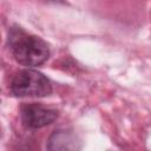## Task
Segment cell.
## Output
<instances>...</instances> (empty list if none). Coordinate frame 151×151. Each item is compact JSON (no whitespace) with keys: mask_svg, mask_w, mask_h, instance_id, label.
Here are the masks:
<instances>
[{"mask_svg":"<svg viewBox=\"0 0 151 151\" xmlns=\"http://www.w3.org/2000/svg\"><path fill=\"white\" fill-rule=\"evenodd\" d=\"M7 44L14 59L24 66H39L50 58V47L40 37L13 26L8 31Z\"/></svg>","mask_w":151,"mask_h":151,"instance_id":"6da1fadb","label":"cell"},{"mask_svg":"<svg viewBox=\"0 0 151 151\" xmlns=\"http://www.w3.org/2000/svg\"><path fill=\"white\" fill-rule=\"evenodd\" d=\"M11 91L17 97H46L51 94L52 85L41 72L26 68L13 77Z\"/></svg>","mask_w":151,"mask_h":151,"instance_id":"7a4b0ae2","label":"cell"},{"mask_svg":"<svg viewBox=\"0 0 151 151\" xmlns=\"http://www.w3.org/2000/svg\"><path fill=\"white\" fill-rule=\"evenodd\" d=\"M20 117L24 126L27 129H41L52 124L58 118V111L40 104L31 103L21 106Z\"/></svg>","mask_w":151,"mask_h":151,"instance_id":"3957f363","label":"cell"},{"mask_svg":"<svg viewBox=\"0 0 151 151\" xmlns=\"http://www.w3.org/2000/svg\"><path fill=\"white\" fill-rule=\"evenodd\" d=\"M77 137L66 130L55 131L48 139L47 149L48 150H77L80 146L78 145Z\"/></svg>","mask_w":151,"mask_h":151,"instance_id":"277c9868","label":"cell"}]
</instances>
